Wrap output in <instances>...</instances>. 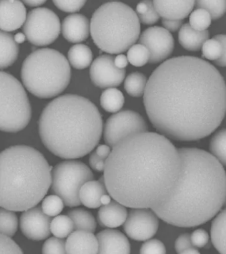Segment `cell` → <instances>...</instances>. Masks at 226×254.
Here are the masks:
<instances>
[{
	"label": "cell",
	"instance_id": "cell-3",
	"mask_svg": "<svg viewBox=\"0 0 226 254\" xmlns=\"http://www.w3.org/2000/svg\"><path fill=\"white\" fill-rule=\"evenodd\" d=\"M181 171L173 191L152 208L161 219L178 227L201 225L218 214L226 194L223 166L210 153L200 149H178Z\"/></svg>",
	"mask_w": 226,
	"mask_h": 254
},
{
	"label": "cell",
	"instance_id": "cell-21",
	"mask_svg": "<svg viewBox=\"0 0 226 254\" xmlns=\"http://www.w3.org/2000/svg\"><path fill=\"white\" fill-rule=\"evenodd\" d=\"M128 212L124 205L116 200L102 205L98 212V222L101 226L107 228H116L124 224Z\"/></svg>",
	"mask_w": 226,
	"mask_h": 254
},
{
	"label": "cell",
	"instance_id": "cell-34",
	"mask_svg": "<svg viewBox=\"0 0 226 254\" xmlns=\"http://www.w3.org/2000/svg\"><path fill=\"white\" fill-rule=\"evenodd\" d=\"M127 58L129 63L134 66H143L150 61V52L146 46L136 44L129 48Z\"/></svg>",
	"mask_w": 226,
	"mask_h": 254
},
{
	"label": "cell",
	"instance_id": "cell-35",
	"mask_svg": "<svg viewBox=\"0 0 226 254\" xmlns=\"http://www.w3.org/2000/svg\"><path fill=\"white\" fill-rule=\"evenodd\" d=\"M196 7L209 12L212 19L217 20L226 12V0H195Z\"/></svg>",
	"mask_w": 226,
	"mask_h": 254
},
{
	"label": "cell",
	"instance_id": "cell-50",
	"mask_svg": "<svg viewBox=\"0 0 226 254\" xmlns=\"http://www.w3.org/2000/svg\"><path fill=\"white\" fill-rule=\"evenodd\" d=\"M24 3L30 7H37L43 5L47 0H21Z\"/></svg>",
	"mask_w": 226,
	"mask_h": 254
},
{
	"label": "cell",
	"instance_id": "cell-7",
	"mask_svg": "<svg viewBox=\"0 0 226 254\" xmlns=\"http://www.w3.org/2000/svg\"><path fill=\"white\" fill-rule=\"evenodd\" d=\"M21 79L24 86L35 96L51 98L69 85L70 65L64 56L55 49L36 50L23 62Z\"/></svg>",
	"mask_w": 226,
	"mask_h": 254
},
{
	"label": "cell",
	"instance_id": "cell-10",
	"mask_svg": "<svg viewBox=\"0 0 226 254\" xmlns=\"http://www.w3.org/2000/svg\"><path fill=\"white\" fill-rule=\"evenodd\" d=\"M61 25L55 12L45 7L30 11L23 27V33L29 43L38 47L51 45L60 33Z\"/></svg>",
	"mask_w": 226,
	"mask_h": 254
},
{
	"label": "cell",
	"instance_id": "cell-1",
	"mask_svg": "<svg viewBox=\"0 0 226 254\" xmlns=\"http://www.w3.org/2000/svg\"><path fill=\"white\" fill-rule=\"evenodd\" d=\"M153 126L168 138H205L226 113V84L214 65L195 57L167 60L152 73L144 94Z\"/></svg>",
	"mask_w": 226,
	"mask_h": 254
},
{
	"label": "cell",
	"instance_id": "cell-32",
	"mask_svg": "<svg viewBox=\"0 0 226 254\" xmlns=\"http://www.w3.org/2000/svg\"><path fill=\"white\" fill-rule=\"evenodd\" d=\"M74 230L73 222L68 215L56 216L51 221V231L56 237H67Z\"/></svg>",
	"mask_w": 226,
	"mask_h": 254
},
{
	"label": "cell",
	"instance_id": "cell-6",
	"mask_svg": "<svg viewBox=\"0 0 226 254\" xmlns=\"http://www.w3.org/2000/svg\"><path fill=\"white\" fill-rule=\"evenodd\" d=\"M90 33L93 42L101 51L110 54L124 53L140 37V20L126 4L107 2L93 13Z\"/></svg>",
	"mask_w": 226,
	"mask_h": 254
},
{
	"label": "cell",
	"instance_id": "cell-16",
	"mask_svg": "<svg viewBox=\"0 0 226 254\" xmlns=\"http://www.w3.org/2000/svg\"><path fill=\"white\" fill-rule=\"evenodd\" d=\"M27 11L20 0H0V30L15 31L24 25Z\"/></svg>",
	"mask_w": 226,
	"mask_h": 254
},
{
	"label": "cell",
	"instance_id": "cell-39",
	"mask_svg": "<svg viewBox=\"0 0 226 254\" xmlns=\"http://www.w3.org/2000/svg\"><path fill=\"white\" fill-rule=\"evenodd\" d=\"M43 254H65V242L62 238L53 237L48 239L44 244Z\"/></svg>",
	"mask_w": 226,
	"mask_h": 254
},
{
	"label": "cell",
	"instance_id": "cell-18",
	"mask_svg": "<svg viewBox=\"0 0 226 254\" xmlns=\"http://www.w3.org/2000/svg\"><path fill=\"white\" fill-rule=\"evenodd\" d=\"M155 8L163 19L182 20L195 5V0H153Z\"/></svg>",
	"mask_w": 226,
	"mask_h": 254
},
{
	"label": "cell",
	"instance_id": "cell-33",
	"mask_svg": "<svg viewBox=\"0 0 226 254\" xmlns=\"http://www.w3.org/2000/svg\"><path fill=\"white\" fill-rule=\"evenodd\" d=\"M17 216L12 210L0 208V234L11 237L17 230Z\"/></svg>",
	"mask_w": 226,
	"mask_h": 254
},
{
	"label": "cell",
	"instance_id": "cell-12",
	"mask_svg": "<svg viewBox=\"0 0 226 254\" xmlns=\"http://www.w3.org/2000/svg\"><path fill=\"white\" fill-rule=\"evenodd\" d=\"M159 221L152 209L147 208H133L128 214L124 223L126 234L132 240L145 241L157 233Z\"/></svg>",
	"mask_w": 226,
	"mask_h": 254
},
{
	"label": "cell",
	"instance_id": "cell-20",
	"mask_svg": "<svg viewBox=\"0 0 226 254\" xmlns=\"http://www.w3.org/2000/svg\"><path fill=\"white\" fill-rule=\"evenodd\" d=\"M65 250L67 254H97L98 240L93 232L74 230L65 242Z\"/></svg>",
	"mask_w": 226,
	"mask_h": 254
},
{
	"label": "cell",
	"instance_id": "cell-19",
	"mask_svg": "<svg viewBox=\"0 0 226 254\" xmlns=\"http://www.w3.org/2000/svg\"><path fill=\"white\" fill-rule=\"evenodd\" d=\"M90 25L88 19L81 14H72L65 17L61 24V33L70 43L84 41L89 37Z\"/></svg>",
	"mask_w": 226,
	"mask_h": 254
},
{
	"label": "cell",
	"instance_id": "cell-40",
	"mask_svg": "<svg viewBox=\"0 0 226 254\" xmlns=\"http://www.w3.org/2000/svg\"><path fill=\"white\" fill-rule=\"evenodd\" d=\"M53 3L61 11L66 13L78 11L85 5L87 0H53Z\"/></svg>",
	"mask_w": 226,
	"mask_h": 254
},
{
	"label": "cell",
	"instance_id": "cell-13",
	"mask_svg": "<svg viewBox=\"0 0 226 254\" xmlns=\"http://www.w3.org/2000/svg\"><path fill=\"white\" fill-rule=\"evenodd\" d=\"M140 43L146 46L150 52L149 63L158 64L168 59L174 50L173 37L164 27H152L143 32Z\"/></svg>",
	"mask_w": 226,
	"mask_h": 254
},
{
	"label": "cell",
	"instance_id": "cell-52",
	"mask_svg": "<svg viewBox=\"0 0 226 254\" xmlns=\"http://www.w3.org/2000/svg\"><path fill=\"white\" fill-rule=\"evenodd\" d=\"M111 196L109 194H104L101 198V205H106L111 202Z\"/></svg>",
	"mask_w": 226,
	"mask_h": 254
},
{
	"label": "cell",
	"instance_id": "cell-54",
	"mask_svg": "<svg viewBox=\"0 0 226 254\" xmlns=\"http://www.w3.org/2000/svg\"><path fill=\"white\" fill-rule=\"evenodd\" d=\"M224 205L225 206L226 208V194L225 200H224Z\"/></svg>",
	"mask_w": 226,
	"mask_h": 254
},
{
	"label": "cell",
	"instance_id": "cell-37",
	"mask_svg": "<svg viewBox=\"0 0 226 254\" xmlns=\"http://www.w3.org/2000/svg\"><path fill=\"white\" fill-rule=\"evenodd\" d=\"M64 202L57 194H53L45 198L42 204V209L50 216L58 215L62 211Z\"/></svg>",
	"mask_w": 226,
	"mask_h": 254
},
{
	"label": "cell",
	"instance_id": "cell-48",
	"mask_svg": "<svg viewBox=\"0 0 226 254\" xmlns=\"http://www.w3.org/2000/svg\"><path fill=\"white\" fill-rule=\"evenodd\" d=\"M111 152V147L109 145H100L97 147L95 153L99 158L106 160Z\"/></svg>",
	"mask_w": 226,
	"mask_h": 254
},
{
	"label": "cell",
	"instance_id": "cell-5",
	"mask_svg": "<svg viewBox=\"0 0 226 254\" xmlns=\"http://www.w3.org/2000/svg\"><path fill=\"white\" fill-rule=\"evenodd\" d=\"M52 182L51 166L39 151L27 146L0 153V207L25 211L45 197Z\"/></svg>",
	"mask_w": 226,
	"mask_h": 254
},
{
	"label": "cell",
	"instance_id": "cell-49",
	"mask_svg": "<svg viewBox=\"0 0 226 254\" xmlns=\"http://www.w3.org/2000/svg\"><path fill=\"white\" fill-rule=\"evenodd\" d=\"M114 65L119 69H124L128 64V58L124 55H118L114 59Z\"/></svg>",
	"mask_w": 226,
	"mask_h": 254
},
{
	"label": "cell",
	"instance_id": "cell-46",
	"mask_svg": "<svg viewBox=\"0 0 226 254\" xmlns=\"http://www.w3.org/2000/svg\"><path fill=\"white\" fill-rule=\"evenodd\" d=\"M218 40L222 46V53L219 59L215 61V64L219 66L226 67V35H218L214 37Z\"/></svg>",
	"mask_w": 226,
	"mask_h": 254
},
{
	"label": "cell",
	"instance_id": "cell-41",
	"mask_svg": "<svg viewBox=\"0 0 226 254\" xmlns=\"http://www.w3.org/2000/svg\"><path fill=\"white\" fill-rule=\"evenodd\" d=\"M140 254H162L166 253V247L162 242L158 240H150L143 244L140 248Z\"/></svg>",
	"mask_w": 226,
	"mask_h": 254
},
{
	"label": "cell",
	"instance_id": "cell-11",
	"mask_svg": "<svg viewBox=\"0 0 226 254\" xmlns=\"http://www.w3.org/2000/svg\"><path fill=\"white\" fill-rule=\"evenodd\" d=\"M148 125L139 113L126 110L116 113L107 119L104 129V140L109 146L115 145L130 135L147 132Z\"/></svg>",
	"mask_w": 226,
	"mask_h": 254
},
{
	"label": "cell",
	"instance_id": "cell-8",
	"mask_svg": "<svg viewBox=\"0 0 226 254\" xmlns=\"http://www.w3.org/2000/svg\"><path fill=\"white\" fill-rule=\"evenodd\" d=\"M31 119V104L23 85L13 75L0 71V130L19 132Z\"/></svg>",
	"mask_w": 226,
	"mask_h": 254
},
{
	"label": "cell",
	"instance_id": "cell-42",
	"mask_svg": "<svg viewBox=\"0 0 226 254\" xmlns=\"http://www.w3.org/2000/svg\"><path fill=\"white\" fill-rule=\"evenodd\" d=\"M21 248L9 236L0 234V254H21Z\"/></svg>",
	"mask_w": 226,
	"mask_h": 254
},
{
	"label": "cell",
	"instance_id": "cell-23",
	"mask_svg": "<svg viewBox=\"0 0 226 254\" xmlns=\"http://www.w3.org/2000/svg\"><path fill=\"white\" fill-rule=\"evenodd\" d=\"M209 37L207 30L198 31L191 27L189 23H185L178 32V41L184 49L188 51H198Z\"/></svg>",
	"mask_w": 226,
	"mask_h": 254
},
{
	"label": "cell",
	"instance_id": "cell-2",
	"mask_svg": "<svg viewBox=\"0 0 226 254\" xmlns=\"http://www.w3.org/2000/svg\"><path fill=\"white\" fill-rule=\"evenodd\" d=\"M179 152L166 136L137 133L117 143L105 162L103 180L113 199L130 208H156L175 188Z\"/></svg>",
	"mask_w": 226,
	"mask_h": 254
},
{
	"label": "cell",
	"instance_id": "cell-25",
	"mask_svg": "<svg viewBox=\"0 0 226 254\" xmlns=\"http://www.w3.org/2000/svg\"><path fill=\"white\" fill-rule=\"evenodd\" d=\"M210 232L214 247L220 253L226 254V208L214 218Z\"/></svg>",
	"mask_w": 226,
	"mask_h": 254
},
{
	"label": "cell",
	"instance_id": "cell-30",
	"mask_svg": "<svg viewBox=\"0 0 226 254\" xmlns=\"http://www.w3.org/2000/svg\"><path fill=\"white\" fill-rule=\"evenodd\" d=\"M210 154L222 165L226 166V129L218 131L210 142Z\"/></svg>",
	"mask_w": 226,
	"mask_h": 254
},
{
	"label": "cell",
	"instance_id": "cell-51",
	"mask_svg": "<svg viewBox=\"0 0 226 254\" xmlns=\"http://www.w3.org/2000/svg\"><path fill=\"white\" fill-rule=\"evenodd\" d=\"M26 36L23 33H18L14 36V39L17 44L23 43L26 41Z\"/></svg>",
	"mask_w": 226,
	"mask_h": 254
},
{
	"label": "cell",
	"instance_id": "cell-14",
	"mask_svg": "<svg viewBox=\"0 0 226 254\" xmlns=\"http://www.w3.org/2000/svg\"><path fill=\"white\" fill-rule=\"evenodd\" d=\"M91 80L95 86L109 88L118 86L124 81L126 71L114 65V59L109 55L100 56L95 59L89 70Z\"/></svg>",
	"mask_w": 226,
	"mask_h": 254
},
{
	"label": "cell",
	"instance_id": "cell-29",
	"mask_svg": "<svg viewBox=\"0 0 226 254\" xmlns=\"http://www.w3.org/2000/svg\"><path fill=\"white\" fill-rule=\"evenodd\" d=\"M146 77L140 72L131 73L124 81V89L130 96L139 97L144 94L147 85Z\"/></svg>",
	"mask_w": 226,
	"mask_h": 254
},
{
	"label": "cell",
	"instance_id": "cell-22",
	"mask_svg": "<svg viewBox=\"0 0 226 254\" xmlns=\"http://www.w3.org/2000/svg\"><path fill=\"white\" fill-rule=\"evenodd\" d=\"M108 192L103 178L99 181L90 180L85 183L79 192L81 203L89 208H97L101 205V198Z\"/></svg>",
	"mask_w": 226,
	"mask_h": 254
},
{
	"label": "cell",
	"instance_id": "cell-28",
	"mask_svg": "<svg viewBox=\"0 0 226 254\" xmlns=\"http://www.w3.org/2000/svg\"><path fill=\"white\" fill-rule=\"evenodd\" d=\"M67 215L73 222L74 230H85L94 232L96 229V220L93 214L81 208L69 210Z\"/></svg>",
	"mask_w": 226,
	"mask_h": 254
},
{
	"label": "cell",
	"instance_id": "cell-31",
	"mask_svg": "<svg viewBox=\"0 0 226 254\" xmlns=\"http://www.w3.org/2000/svg\"><path fill=\"white\" fill-rule=\"evenodd\" d=\"M137 15L144 25H153L160 19L152 0H142L136 6Z\"/></svg>",
	"mask_w": 226,
	"mask_h": 254
},
{
	"label": "cell",
	"instance_id": "cell-45",
	"mask_svg": "<svg viewBox=\"0 0 226 254\" xmlns=\"http://www.w3.org/2000/svg\"><path fill=\"white\" fill-rule=\"evenodd\" d=\"M89 162L90 166L93 170L98 172H103V171H104L106 160L99 158L95 152H93L92 154L90 155V156H89Z\"/></svg>",
	"mask_w": 226,
	"mask_h": 254
},
{
	"label": "cell",
	"instance_id": "cell-24",
	"mask_svg": "<svg viewBox=\"0 0 226 254\" xmlns=\"http://www.w3.org/2000/svg\"><path fill=\"white\" fill-rule=\"evenodd\" d=\"M19 48L14 37L0 30V69L7 68L17 61Z\"/></svg>",
	"mask_w": 226,
	"mask_h": 254
},
{
	"label": "cell",
	"instance_id": "cell-38",
	"mask_svg": "<svg viewBox=\"0 0 226 254\" xmlns=\"http://www.w3.org/2000/svg\"><path fill=\"white\" fill-rule=\"evenodd\" d=\"M202 55L205 59L216 61L221 57L222 46L215 38L206 40L202 47Z\"/></svg>",
	"mask_w": 226,
	"mask_h": 254
},
{
	"label": "cell",
	"instance_id": "cell-43",
	"mask_svg": "<svg viewBox=\"0 0 226 254\" xmlns=\"http://www.w3.org/2000/svg\"><path fill=\"white\" fill-rule=\"evenodd\" d=\"M192 245L196 248H202L208 244L209 236L208 232L203 229H197L190 235Z\"/></svg>",
	"mask_w": 226,
	"mask_h": 254
},
{
	"label": "cell",
	"instance_id": "cell-53",
	"mask_svg": "<svg viewBox=\"0 0 226 254\" xmlns=\"http://www.w3.org/2000/svg\"><path fill=\"white\" fill-rule=\"evenodd\" d=\"M199 253L198 249H196V247H192L188 248L187 250H184L182 254H198Z\"/></svg>",
	"mask_w": 226,
	"mask_h": 254
},
{
	"label": "cell",
	"instance_id": "cell-47",
	"mask_svg": "<svg viewBox=\"0 0 226 254\" xmlns=\"http://www.w3.org/2000/svg\"><path fill=\"white\" fill-rule=\"evenodd\" d=\"M162 24L165 29L170 32H175L180 29L182 25V20L163 19Z\"/></svg>",
	"mask_w": 226,
	"mask_h": 254
},
{
	"label": "cell",
	"instance_id": "cell-26",
	"mask_svg": "<svg viewBox=\"0 0 226 254\" xmlns=\"http://www.w3.org/2000/svg\"><path fill=\"white\" fill-rule=\"evenodd\" d=\"M93 57L90 48L82 44L73 46L67 53L69 64L77 69H83L88 67L92 63Z\"/></svg>",
	"mask_w": 226,
	"mask_h": 254
},
{
	"label": "cell",
	"instance_id": "cell-4",
	"mask_svg": "<svg viewBox=\"0 0 226 254\" xmlns=\"http://www.w3.org/2000/svg\"><path fill=\"white\" fill-rule=\"evenodd\" d=\"M103 119L89 99L67 94L54 99L40 117V136L46 148L59 158L86 156L102 136Z\"/></svg>",
	"mask_w": 226,
	"mask_h": 254
},
{
	"label": "cell",
	"instance_id": "cell-9",
	"mask_svg": "<svg viewBox=\"0 0 226 254\" xmlns=\"http://www.w3.org/2000/svg\"><path fill=\"white\" fill-rule=\"evenodd\" d=\"M93 179V172L84 163L64 161L52 170V190L54 193L61 198L65 205L77 206L81 204L79 190L85 183Z\"/></svg>",
	"mask_w": 226,
	"mask_h": 254
},
{
	"label": "cell",
	"instance_id": "cell-17",
	"mask_svg": "<svg viewBox=\"0 0 226 254\" xmlns=\"http://www.w3.org/2000/svg\"><path fill=\"white\" fill-rule=\"evenodd\" d=\"M99 254H130V244L128 238L116 230L107 229L97 235Z\"/></svg>",
	"mask_w": 226,
	"mask_h": 254
},
{
	"label": "cell",
	"instance_id": "cell-27",
	"mask_svg": "<svg viewBox=\"0 0 226 254\" xmlns=\"http://www.w3.org/2000/svg\"><path fill=\"white\" fill-rule=\"evenodd\" d=\"M101 107L109 113H117L124 104V97L122 93L114 87L105 89L100 98Z\"/></svg>",
	"mask_w": 226,
	"mask_h": 254
},
{
	"label": "cell",
	"instance_id": "cell-15",
	"mask_svg": "<svg viewBox=\"0 0 226 254\" xmlns=\"http://www.w3.org/2000/svg\"><path fill=\"white\" fill-rule=\"evenodd\" d=\"M51 216L43 212L42 208L34 207L25 210L20 219L22 232L33 240H43L51 233Z\"/></svg>",
	"mask_w": 226,
	"mask_h": 254
},
{
	"label": "cell",
	"instance_id": "cell-36",
	"mask_svg": "<svg viewBox=\"0 0 226 254\" xmlns=\"http://www.w3.org/2000/svg\"><path fill=\"white\" fill-rule=\"evenodd\" d=\"M212 19L209 12L202 8H197L190 13L189 24L194 30L203 31L211 25Z\"/></svg>",
	"mask_w": 226,
	"mask_h": 254
},
{
	"label": "cell",
	"instance_id": "cell-44",
	"mask_svg": "<svg viewBox=\"0 0 226 254\" xmlns=\"http://www.w3.org/2000/svg\"><path fill=\"white\" fill-rule=\"evenodd\" d=\"M192 247L194 246L192 245L189 234H183L178 236L174 244V248L178 254H182L184 250Z\"/></svg>",
	"mask_w": 226,
	"mask_h": 254
}]
</instances>
